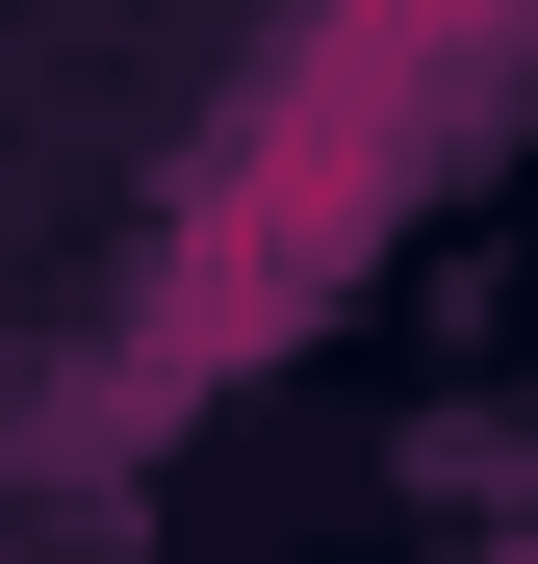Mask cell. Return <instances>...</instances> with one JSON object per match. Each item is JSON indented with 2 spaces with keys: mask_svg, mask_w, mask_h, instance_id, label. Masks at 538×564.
<instances>
[{
  "mask_svg": "<svg viewBox=\"0 0 538 564\" xmlns=\"http://www.w3.org/2000/svg\"><path fill=\"white\" fill-rule=\"evenodd\" d=\"M513 0H385V77H436V52H487Z\"/></svg>",
  "mask_w": 538,
  "mask_h": 564,
  "instance_id": "1",
  "label": "cell"
}]
</instances>
